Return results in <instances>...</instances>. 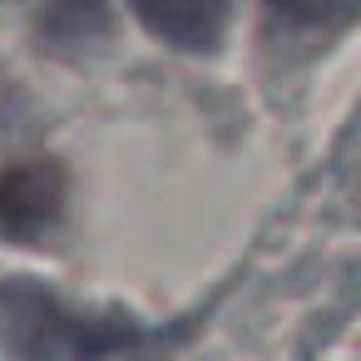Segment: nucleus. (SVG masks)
<instances>
[{
    "mask_svg": "<svg viewBox=\"0 0 361 361\" xmlns=\"http://www.w3.org/2000/svg\"><path fill=\"white\" fill-rule=\"evenodd\" d=\"M65 169L55 159L0 164V238H40L65 208Z\"/></svg>",
    "mask_w": 361,
    "mask_h": 361,
    "instance_id": "f257e3e1",
    "label": "nucleus"
},
{
    "mask_svg": "<svg viewBox=\"0 0 361 361\" xmlns=\"http://www.w3.org/2000/svg\"><path fill=\"white\" fill-rule=\"evenodd\" d=\"M129 6L154 40L188 50V55H203V50H218L233 0H129Z\"/></svg>",
    "mask_w": 361,
    "mask_h": 361,
    "instance_id": "f03ea898",
    "label": "nucleus"
},
{
    "mask_svg": "<svg viewBox=\"0 0 361 361\" xmlns=\"http://www.w3.org/2000/svg\"><path fill=\"white\" fill-rule=\"evenodd\" d=\"M109 30V0H40V40L55 50L94 45Z\"/></svg>",
    "mask_w": 361,
    "mask_h": 361,
    "instance_id": "7ed1b4c3",
    "label": "nucleus"
},
{
    "mask_svg": "<svg viewBox=\"0 0 361 361\" xmlns=\"http://www.w3.org/2000/svg\"><path fill=\"white\" fill-rule=\"evenodd\" d=\"M267 11L277 20H287L292 30H346L361 11V0H267Z\"/></svg>",
    "mask_w": 361,
    "mask_h": 361,
    "instance_id": "20e7f679",
    "label": "nucleus"
}]
</instances>
